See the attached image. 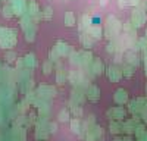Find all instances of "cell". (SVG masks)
I'll return each mask as SVG.
<instances>
[{"instance_id": "obj_1", "label": "cell", "mask_w": 147, "mask_h": 141, "mask_svg": "<svg viewBox=\"0 0 147 141\" xmlns=\"http://www.w3.org/2000/svg\"><path fill=\"white\" fill-rule=\"evenodd\" d=\"M107 116H109L112 121L124 119V116H125V110H122L121 107H112L110 110H107Z\"/></svg>"}, {"instance_id": "obj_2", "label": "cell", "mask_w": 147, "mask_h": 141, "mask_svg": "<svg viewBox=\"0 0 147 141\" xmlns=\"http://www.w3.org/2000/svg\"><path fill=\"white\" fill-rule=\"evenodd\" d=\"M109 129H110V132L115 134V135L116 134H121V132H124V124H122L121 121H112Z\"/></svg>"}, {"instance_id": "obj_3", "label": "cell", "mask_w": 147, "mask_h": 141, "mask_svg": "<svg viewBox=\"0 0 147 141\" xmlns=\"http://www.w3.org/2000/svg\"><path fill=\"white\" fill-rule=\"evenodd\" d=\"M115 101H116L118 104L127 103V101H128V94H127V91H125V90H118V91L115 93Z\"/></svg>"}, {"instance_id": "obj_4", "label": "cell", "mask_w": 147, "mask_h": 141, "mask_svg": "<svg viewBox=\"0 0 147 141\" xmlns=\"http://www.w3.org/2000/svg\"><path fill=\"white\" fill-rule=\"evenodd\" d=\"M99 94H100L99 88H97V87H91L90 91H88V99L91 101H97V100H99Z\"/></svg>"}, {"instance_id": "obj_5", "label": "cell", "mask_w": 147, "mask_h": 141, "mask_svg": "<svg viewBox=\"0 0 147 141\" xmlns=\"http://www.w3.org/2000/svg\"><path fill=\"white\" fill-rule=\"evenodd\" d=\"M49 137V132L46 131L44 128H41V126H37V132H35V138L37 140H46Z\"/></svg>"}, {"instance_id": "obj_6", "label": "cell", "mask_w": 147, "mask_h": 141, "mask_svg": "<svg viewBox=\"0 0 147 141\" xmlns=\"http://www.w3.org/2000/svg\"><path fill=\"white\" fill-rule=\"evenodd\" d=\"M134 134H136V137H137L138 140H140V138H144V137H146V128H144V125H137Z\"/></svg>"}, {"instance_id": "obj_7", "label": "cell", "mask_w": 147, "mask_h": 141, "mask_svg": "<svg viewBox=\"0 0 147 141\" xmlns=\"http://www.w3.org/2000/svg\"><path fill=\"white\" fill-rule=\"evenodd\" d=\"M80 128H81V124L78 119H71V131L78 134L80 132Z\"/></svg>"}, {"instance_id": "obj_8", "label": "cell", "mask_w": 147, "mask_h": 141, "mask_svg": "<svg viewBox=\"0 0 147 141\" xmlns=\"http://www.w3.org/2000/svg\"><path fill=\"white\" fill-rule=\"evenodd\" d=\"M71 119V117H69V112L68 110H60V113H59V121L60 122H68Z\"/></svg>"}, {"instance_id": "obj_9", "label": "cell", "mask_w": 147, "mask_h": 141, "mask_svg": "<svg viewBox=\"0 0 147 141\" xmlns=\"http://www.w3.org/2000/svg\"><path fill=\"white\" fill-rule=\"evenodd\" d=\"M127 59H128V62H129L131 65H132V63H134V65H138V57H137L136 54L128 53V54H127Z\"/></svg>"}, {"instance_id": "obj_10", "label": "cell", "mask_w": 147, "mask_h": 141, "mask_svg": "<svg viewBox=\"0 0 147 141\" xmlns=\"http://www.w3.org/2000/svg\"><path fill=\"white\" fill-rule=\"evenodd\" d=\"M74 21H75V18H74L72 12H68V13H66V18H65V22H66V25H68V27H71L72 23H74Z\"/></svg>"}, {"instance_id": "obj_11", "label": "cell", "mask_w": 147, "mask_h": 141, "mask_svg": "<svg viewBox=\"0 0 147 141\" xmlns=\"http://www.w3.org/2000/svg\"><path fill=\"white\" fill-rule=\"evenodd\" d=\"M90 34L94 35V38H100V28L97 27H91L90 28Z\"/></svg>"}, {"instance_id": "obj_12", "label": "cell", "mask_w": 147, "mask_h": 141, "mask_svg": "<svg viewBox=\"0 0 147 141\" xmlns=\"http://www.w3.org/2000/svg\"><path fill=\"white\" fill-rule=\"evenodd\" d=\"M49 131H50L52 134H55L57 131V124L56 122H50V124H49Z\"/></svg>"}, {"instance_id": "obj_13", "label": "cell", "mask_w": 147, "mask_h": 141, "mask_svg": "<svg viewBox=\"0 0 147 141\" xmlns=\"http://www.w3.org/2000/svg\"><path fill=\"white\" fill-rule=\"evenodd\" d=\"M71 112L75 115V116H81V113H82V110H81L80 107H77V106H72V107H71Z\"/></svg>"}, {"instance_id": "obj_14", "label": "cell", "mask_w": 147, "mask_h": 141, "mask_svg": "<svg viewBox=\"0 0 147 141\" xmlns=\"http://www.w3.org/2000/svg\"><path fill=\"white\" fill-rule=\"evenodd\" d=\"M50 70H52V63H46L44 65V74H50Z\"/></svg>"}, {"instance_id": "obj_15", "label": "cell", "mask_w": 147, "mask_h": 141, "mask_svg": "<svg viewBox=\"0 0 147 141\" xmlns=\"http://www.w3.org/2000/svg\"><path fill=\"white\" fill-rule=\"evenodd\" d=\"M122 141H131V137H129V135H127V137L122 138Z\"/></svg>"}, {"instance_id": "obj_16", "label": "cell", "mask_w": 147, "mask_h": 141, "mask_svg": "<svg viewBox=\"0 0 147 141\" xmlns=\"http://www.w3.org/2000/svg\"><path fill=\"white\" fill-rule=\"evenodd\" d=\"M106 3H107V0H100V5H102V6H105Z\"/></svg>"}, {"instance_id": "obj_17", "label": "cell", "mask_w": 147, "mask_h": 141, "mask_svg": "<svg viewBox=\"0 0 147 141\" xmlns=\"http://www.w3.org/2000/svg\"><path fill=\"white\" fill-rule=\"evenodd\" d=\"M113 141H122V138H119V137H116V138H115Z\"/></svg>"}]
</instances>
